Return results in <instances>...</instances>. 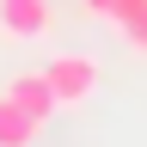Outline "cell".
Masks as SVG:
<instances>
[{
    "label": "cell",
    "mask_w": 147,
    "mask_h": 147,
    "mask_svg": "<svg viewBox=\"0 0 147 147\" xmlns=\"http://www.w3.org/2000/svg\"><path fill=\"white\" fill-rule=\"evenodd\" d=\"M37 129H43V123H37L31 110H18L6 92H0V147H31V141H37Z\"/></svg>",
    "instance_id": "4"
},
{
    "label": "cell",
    "mask_w": 147,
    "mask_h": 147,
    "mask_svg": "<svg viewBox=\"0 0 147 147\" xmlns=\"http://www.w3.org/2000/svg\"><path fill=\"white\" fill-rule=\"evenodd\" d=\"M49 31H55L49 0H0V37L6 43H43Z\"/></svg>",
    "instance_id": "2"
},
{
    "label": "cell",
    "mask_w": 147,
    "mask_h": 147,
    "mask_svg": "<svg viewBox=\"0 0 147 147\" xmlns=\"http://www.w3.org/2000/svg\"><path fill=\"white\" fill-rule=\"evenodd\" d=\"M86 12H92V18H110V12H117V0H86Z\"/></svg>",
    "instance_id": "5"
},
{
    "label": "cell",
    "mask_w": 147,
    "mask_h": 147,
    "mask_svg": "<svg viewBox=\"0 0 147 147\" xmlns=\"http://www.w3.org/2000/svg\"><path fill=\"white\" fill-rule=\"evenodd\" d=\"M0 92H6L18 110H31L37 123H49L55 110H61V104H55V92H49V80H43V67H37V74H12V80L0 86Z\"/></svg>",
    "instance_id": "3"
},
{
    "label": "cell",
    "mask_w": 147,
    "mask_h": 147,
    "mask_svg": "<svg viewBox=\"0 0 147 147\" xmlns=\"http://www.w3.org/2000/svg\"><path fill=\"white\" fill-rule=\"evenodd\" d=\"M43 80H49V92H55V104H61V110H80L92 92H98L104 67H98V55L61 49V55H49V61H43Z\"/></svg>",
    "instance_id": "1"
}]
</instances>
